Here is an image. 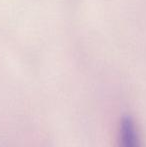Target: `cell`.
<instances>
[{
    "mask_svg": "<svg viewBox=\"0 0 146 147\" xmlns=\"http://www.w3.org/2000/svg\"><path fill=\"white\" fill-rule=\"evenodd\" d=\"M118 147H142L138 130L130 117L123 118L120 123Z\"/></svg>",
    "mask_w": 146,
    "mask_h": 147,
    "instance_id": "1",
    "label": "cell"
}]
</instances>
